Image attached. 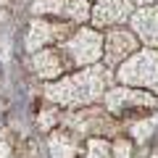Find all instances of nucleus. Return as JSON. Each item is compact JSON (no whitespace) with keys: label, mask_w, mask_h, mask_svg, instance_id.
Returning <instances> with one entry per match:
<instances>
[{"label":"nucleus","mask_w":158,"mask_h":158,"mask_svg":"<svg viewBox=\"0 0 158 158\" xmlns=\"http://www.w3.org/2000/svg\"><path fill=\"white\" fill-rule=\"evenodd\" d=\"M142 3H148V0H142Z\"/></svg>","instance_id":"dca6fc26"},{"label":"nucleus","mask_w":158,"mask_h":158,"mask_svg":"<svg viewBox=\"0 0 158 158\" xmlns=\"http://www.w3.org/2000/svg\"><path fill=\"white\" fill-rule=\"evenodd\" d=\"M116 158H129V145L127 142H118L116 145Z\"/></svg>","instance_id":"4468645a"},{"label":"nucleus","mask_w":158,"mask_h":158,"mask_svg":"<svg viewBox=\"0 0 158 158\" xmlns=\"http://www.w3.org/2000/svg\"><path fill=\"white\" fill-rule=\"evenodd\" d=\"M87 158H108V145L103 140H92L90 150H87Z\"/></svg>","instance_id":"f8f14e48"},{"label":"nucleus","mask_w":158,"mask_h":158,"mask_svg":"<svg viewBox=\"0 0 158 158\" xmlns=\"http://www.w3.org/2000/svg\"><path fill=\"white\" fill-rule=\"evenodd\" d=\"M118 79L129 85H145L158 90V53L153 50H140L118 66Z\"/></svg>","instance_id":"f03ea898"},{"label":"nucleus","mask_w":158,"mask_h":158,"mask_svg":"<svg viewBox=\"0 0 158 158\" xmlns=\"http://www.w3.org/2000/svg\"><path fill=\"white\" fill-rule=\"evenodd\" d=\"M50 153H53V158H77L79 142L74 140V137H69V135H53Z\"/></svg>","instance_id":"9b49d317"},{"label":"nucleus","mask_w":158,"mask_h":158,"mask_svg":"<svg viewBox=\"0 0 158 158\" xmlns=\"http://www.w3.org/2000/svg\"><path fill=\"white\" fill-rule=\"evenodd\" d=\"M0 158H11V148H8V142L0 137Z\"/></svg>","instance_id":"2eb2a0df"},{"label":"nucleus","mask_w":158,"mask_h":158,"mask_svg":"<svg viewBox=\"0 0 158 158\" xmlns=\"http://www.w3.org/2000/svg\"><path fill=\"white\" fill-rule=\"evenodd\" d=\"M156 158H158V156H156Z\"/></svg>","instance_id":"f3484780"},{"label":"nucleus","mask_w":158,"mask_h":158,"mask_svg":"<svg viewBox=\"0 0 158 158\" xmlns=\"http://www.w3.org/2000/svg\"><path fill=\"white\" fill-rule=\"evenodd\" d=\"M132 13V0H100L95 6V13H92V21L100 27V24H113L121 21Z\"/></svg>","instance_id":"6e6552de"},{"label":"nucleus","mask_w":158,"mask_h":158,"mask_svg":"<svg viewBox=\"0 0 158 158\" xmlns=\"http://www.w3.org/2000/svg\"><path fill=\"white\" fill-rule=\"evenodd\" d=\"M153 127H156V118H150L145 127L137 124V127H135V137H137V140H148V137H150V132H153Z\"/></svg>","instance_id":"ddd939ff"},{"label":"nucleus","mask_w":158,"mask_h":158,"mask_svg":"<svg viewBox=\"0 0 158 158\" xmlns=\"http://www.w3.org/2000/svg\"><path fill=\"white\" fill-rule=\"evenodd\" d=\"M100 34L95 29H79L69 42H63V56L71 66H87L100 58Z\"/></svg>","instance_id":"7ed1b4c3"},{"label":"nucleus","mask_w":158,"mask_h":158,"mask_svg":"<svg viewBox=\"0 0 158 158\" xmlns=\"http://www.w3.org/2000/svg\"><path fill=\"white\" fill-rule=\"evenodd\" d=\"M66 32H69V27H63V24H48L42 19H34L27 32V50L42 48L48 42H61L66 37Z\"/></svg>","instance_id":"423d86ee"},{"label":"nucleus","mask_w":158,"mask_h":158,"mask_svg":"<svg viewBox=\"0 0 158 158\" xmlns=\"http://www.w3.org/2000/svg\"><path fill=\"white\" fill-rule=\"evenodd\" d=\"M135 50H137V40H135L132 32H124V29L108 32V37H106V61L111 63V66L127 61Z\"/></svg>","instance_id":"39448f33"},{"label":"nucleus","mask_w":158,"mask_h":158,"mask_svg":"<svg viewBox=\"0 0 158 158\" xmlns=\"http://www.w3.org/2000/svg\"><path fill=\"white\" fill-rule=\"evenodd\" d=\"M108 106L118 113H129L132 108H145V106H156L150 95L145 92H132V90H116L108 95Z\"/></svg>","instance_id":"1a4fd4ad"},{"label":"nucleus","mask_w":158,"mask_h":158,"mask_svg":"<svg viewBox=\"0 0 158 158\" xmlns=\"http://www.w3.org/2000/svg\"><path fill=\"white\" fill-rule=\"evenodd\" d=\"M37 16H56V19H71V21H85L90 6L87 0H37L32 6Z\"/></svg>","instance_id":"20e7f679"},{"label":"nucleus","mask_w":158,"mask_h":158,"mask_svg":"<svg viewBox=\"0 0 158 158\" xmlns=\"http://www.w3.org/2000/svg\"><path fill=\"white\" fill-rule=\"evenodd\" d=\"M63 50H45V53H37L34 56V71L40 74L42 79H56L66 71L71 63L69 58H61Z\"/></svg>","instance_id":"0eeeda50"},{"label":"nucleus","mask_w":158,"mask_h":158,"mask_svg":"<svg viewBox=\"0 0 158 158\" xmlns=\"http://www.w3.org/2000/svg\"><path fill=\"white\" fill-rule=\"evenodd\" d=\"M106 85H108V71L100 66H92L87 71L61 79L58 85H50L48 98L56 103H63V106H85V103H92L95 98H100Z\"/></svg>","instance_id":"f257e3e1"},{"label":"nucleus","mask_w":158,"mask_h":158,"mask_svg":"<svg viewBox=\"0 0 158 158\" xmlns=\"http://www.w3.org/2000/svg\"><path fill=\"white\" fill-rule=\"evenodd\" d=\"M132 21H135V29L140 32V37L148 45H158V8H145Z\"/></svg>","instance_id":"9d476101"}]
</instances>
